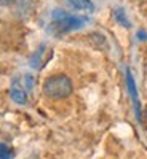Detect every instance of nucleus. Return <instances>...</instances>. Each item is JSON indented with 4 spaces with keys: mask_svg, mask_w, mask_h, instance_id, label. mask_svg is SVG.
Returning <instances> with one entry per match:
<instances>
[{
    "mask_svg": "<svg viewBox=\"0 0 147 159\" xmlns=\"http://www.w3.org/2000/svg\"><path fill=\"white\" fill-rule=\"evenodd\" d=\"M42 89H43V94L48 99L61 100V99H66V97H69L72 94L74 84H72V80L67 75L58 73V75L48 76L43 81Z\"/></svg>",
    "mask_w": 147,
    "mask_h": 159,
    "instance_id": "1",
    "label": "nucleus"
},
{
    "mask_svg": "<svg viewBox=\"0 0 147 159\" xmlns=\"http://www.w3.org/2000/svg\"><path fill=\"white\" fill-rule=\"evenodd\" d=\"M85 18H75V16H69L66 15L64 18H59V19H53V22L48 25V32L53 34L55 37H61L64 34H67L71 30H75V29H80L85 25Z\"/></svg>",
    "mask_w": 147,
    "mask_h": 159,
    "instance_id": "2",
    "label": "nucleus"
},
{
    "mask_svg": "<svg viewBox=\"0 0 147 159\" xmlns=\"http://www.w3.org/2000/svg\"><path fill=\"white\" fill-rule=\"evenodd\" d=\"M126 84H128V91L133 97V102H135V108H136V118L142 119V115H141V107H139V99H138V91H136V84H135V80H133V75L130 70H126Z\"/></svg>",
    "mask_w": 147,
    "mask_h": 159,
    "instance_id": "3",
    "label": "nucleus"
},
{
    "mask_svg": "<svg viewBox=\"0 0 147 159\" xmlns=\"http://www.w3.org/2000/svg\"><path fill=\"white\" fill-rule=\"evenodd\" d=\"M10 97L11 100L18 103V105H26L27 103V94H26V91L15 81L11 84V89H10Z\"/></svg>",
    "mask_w": 147,
    "mask_h": 159,
    "instance_id": "4",
    "label": "nucleus"
},
{
    "mask_svg": "<svg viewBox=\"0 0 147 159\" xmlns=\"http://www.w3.org/2000/svg\"><path fill=\"white\" fill-rule=\"evenodd\" d=\"M45 51H47V45L42 43V45L38 46V49L31 56V59H29V65H31L32 69H35V70L42 69V65L45 64V61H43V52H45Z\"/></svg>",
    "mask_w": 147,
    "mask_h": 159,
    "instance_id": "5",
    "label": "nucleus"
},
{
    "mask_svg": "<svg viewBox=\"0 0 147 159\" xmlns=\"http://www.w3.org/2000/svg\"><path fill=\"white\" fill-rule=\"evenodd\" d=\"M74 10H78V11H88V13H93L95 11V3L91 0H66Z\"/></svg>",
    "mask_w": 147,
    "mask_h": 159,
    "instance_id": "6",
    "label": "nucleus"
},
{
    "mask_svg": "<svg viewBox=\"0 0 147 159\" xmlns=\"http://www.w3.org/2000/svg\"><path fill=\"white\" fill-rule=\"evenodd\" d=\"M114 16H115V21H117L118 24H122L123 27H126V29L131 27V24H130V21H128V18H126V15H125V10H123V8H117V10L114 11Z\"/></svg>",
    "mask_w": 147,
    "mask_h": 159,
    "instance_id": "7",
    "label": "nucleus"
},
{
    "mask_svg": "<svg viewBox=\"0 0 147 159\" xmlns=\"http://www.w3.org/2000/svg\"><path fill=\"white\" fill-rule=\"evenodd\" d=\"M13 157H15L13 148H10L5 143H0V159H13Z\"/></svg>",
    "mask_w": 147,
    "mask_h": 159,
    "instance_id": "8",
    "label": "nucleus"
},
{
    "mask_svg": "<svg viewBox=\"0 0 147 159\" xmlns=\"http://www.w3.org/2000/svg\"><path fill=\"white\" fill-rule=\"evenodd\" d=\"M24 84H26V89L27 91H32L34 89V76L32 75H26L24 76Z\"/></svg>",
    "mask_w": 147,
    "mask_h": 159,
    "instance_id": "9",
    "label": "nucleus"
},
{
    "mask_svg": "<svg viewBox=\"0 0 147 159\" xmlns=\"http://www.w3.org/2000/svg\"><path fill=\"white\" fill-rule=\"evenodd\" d=\"M15 3V0H0V7H10Z\"/></svg>",
    "mask_w": 147,
    "mask_h": 159,
    "instance_id": "10",
    "label": "nucleus"
},
{
    "mask_svg": "<svg viewBox=\"0 0 147 159\" xmlns=\"http://www.w3.org/2000/svg\"><path fill=\"white\" fill-rule=\"evenodd\" d=\"M138 38H139V40H145V38H147V34H145L144 30H139V32H138Z\"/></svg>",
    "mask_w": 147,
    "mask_h": 159,
    "instance_id": "11",
    "label": "nucleus"
},
{
    "mask_svg": "<svg viewBox=\"0 0 147 159\" xmlns=\"http://www.w3.org/2000/svg\"><path fill=\"white\" fill-rule=\"evenodd\" d=\"M144 119H145V123H147V105H145V108H144Z\"/></svg>",
    "mask_w": 147,
    "mask_h": 159,
    "instance_id": "12",
    "label": "nucleus"
}]
</instances>
